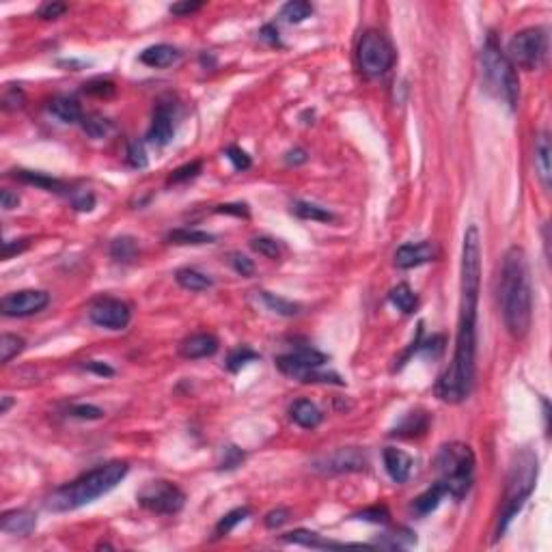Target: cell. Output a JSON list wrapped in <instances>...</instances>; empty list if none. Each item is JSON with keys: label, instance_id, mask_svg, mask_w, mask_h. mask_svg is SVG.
<instances>
[{"label": "cell", "instance_id": "f546056e", "mask_svg": "<svg viewBox=\"0 0 552 552\" xmlns=\"http://www.w3.org/2000/svg\"><path fill=\"white\" fill-rule=\"evenodd\" d=\"M16 179H22L24 183H32V186H39L48 192H61L63 183L54 177H48L44 173H35V171H16Z\"/></svg>", "mask_w": 552, "mask_h": 552}, {"label": "cell", "instance_id": "4316f807", "mask_svg": "<svg viewBox=\"0 0 552 552\" xmlns=\"http://www.w3.org/2000/svg\"><path fill=\"white\" fill-rule=\"evenodd\" d=\"M291 214H296L302 220H315V223H333L335 220L333 211H328L326 207L309 203V201H293Z\"/></svg>", "mask_w": 552, "mask_h": 552}, {"label": "cell", "instance_id": "ffe728a7", "mask_svg": "<svg viewBox=\"0 0 552 552\" xmlns=\"http://www.w3.org/2000/svg\"><path fill=\"white\" fill-rule=\"evenodd\" d=\"M37 527V516L28 509H13L7 511L3 520H0V529L11 535H28Z\"/></svg>", "mask_w": 552, "mask_h": 552}, {"label": "cell", "instance_id": "6f0895ef", "mask_svg": "<svg viewBox=\"0 0 552 552\" xmlns=\"http://www.w3.org/2000/svg\"><path fill=\"white\" fill-rule=\"evenodd\" d=\"M0 203H3V209L9 211V209H16L20 205V197L11 190H3L0 192Z\"/></svg>", "mask_w": 552, "mask_h": 552}, {"label": "cell", "instance_id": "4dcf8cb0", "mask_svg": "<svg viewBox=\"0 0 552 552\" xmlns=\"http://www.w3.org/2000/svg\"><path fill=\"white\" fill-rule=\"evenodd\" d=\"M248 516H250V509H248V507H235V509H231L227 516H223V518H220V522L216 525L214 537H225V535H229V533H231L240 522H244Z\"/></svg>", "mask_w": 552, "mask_h": 552}, {"label": "cell", "instance_id": "b9f144b4", "mask_svg": "<svg viewBox=\"0 0 552 552\" xmlns=\"http://www.w3.org/2000/svg\"><path fill=\"white\" fill-rule=\"evenodd\" d=\"M128 162L134 166V168H145L147 166V152H145V145L140 140H132L130 147H128Z\"/></svg>", "mask_w": 552, "mask_h": 552}, {"label": "cell", "instance_id": "f907efd6", "mask_svg": "<svg viewBox=\"0 0 552 552\" xmlns=\"http://www.w3.org/2000/svg\"><path fill=\"white\" fill-rule=\"evenodd\" d=\"M216 214H229L238 218H248V205L246 203H223L216 207Z\"/></svg>", "mask_w": 552, "mask_h": 552}, {"label": "cell", "instance_id": "9c48e42d", "mask_svg": "<svg viewBox=\"0 0 552 552\" xmlns=\"http://www.w3.org/2000/svg\"><path fill=\"white\" fill-rule=\"evenodd\" d=\"M136 501L142 509L152 513H162V516H173V513L181 511L183 503H186V494H183L175 484L158 479L149 482L140 488L136 494Z\"/></svg>", "mask_w": 552, "mask_h": 552}, {"label": "cell", "instance_id": "5bb4252c", "mask_svg": "<svg viewBox=\"0 0 552 552\" xmlns=\"http://www.w3.org/2000/svg\"><path fill=\"white\" fill-rule=\"evenodd\" d=\"M175 136V104L173 102H158L154 110L152 125L147 130V142L156 147H164Z\"/></svg>", "mask_w": 552, "mask_h": 552}, {"label": "cell", "instance_id": "e575fe53", "mask_svg": "<svg viewBox=\"0 0 552 552\" xmlns=\"http://www.w3.org/2000/svg\"><path fill=\"white\" fill-rule=\"evenodd\" d=\"M82 130L91 136V138H106L110 132H113V123H110L106 117L102 115H85V119L80 121Z\"/></svg>", "mask_w": 552, "mask_h": 552}, {"label": "cell", "instance_id": "e0dca14e", "mask_svg": "<svg viewBox=\"0 0 552 552\" xmlns=\"http://www.w3.org/2000/svg\"><path fill=\"white\" fill-rule=\"evenodd\" d=\"M382 458H384V468L391 479L395 484H406L410 477V470H412V458L406 451L395 449V447H386Z\"/></svg>", "mask_w": 552, "mask_h": 552}, {"label": "cell", "instance_id": "277c9868", "mask_svg": "<svg viewBox=\"0 0 552 552\" xmlns=\"http://www.w3.org/2000/svg\"><path fill=\"white\" fill-rule=\"evenodd\" d=\"M537 482V455L531 449H522L520 453L513 455L509 474H507V486L503 496V507L498 516L496 535H503L511 520L518 516L522 505L529 501V496L535 490Z\"/></svg>", "mask_w": 552, "mask_h": 552}, {"label": "cell", "instance_id": "7dc6e473", "mask_svg": "<svg viewBox=\"0 0 552 552\" xmlns=\"http://www.w3.org/2000/svg\"><path fill=\"white\" fill-rule=\"evenodd\" d=\"M71 203H73V207H76L78 211H91L93 205H95V197L89 190H78L76 195L71 197Z\"/></svg>", "mask_w": 552, "mask_h": 552}, {"label": "cell", "instance_id": "c3c4849f", "mask_svg": "<svg viewBox=\"0 0 552 552\" xmlns=\"http://www.w3.org/2000/svg\"><path fill=\"white\" fill-rule=\"evenodd\" d=\"M287 520H289V509L278 507V509H272V511L268 513L264 522H266L268 529H278V527H283Z\"/></svg>", "mask_w": 552, "mask_h": 552}, {"label": "cell", "instance_id": "8fae6325", "mask_svg": "<svg viewBox=\"0 0 552 552\" xmlns=\"http://www.w3.org/2000/svg\"><path fill=\"white\" fill-rule=\"evenodd\" d=\"M328 360L326 354H321L319 350L315 348H298L293 350L289 354H283L276 358V367L289 378H296L300 382H305V378L315 372V369H321L324 362Z\"/></svg>", "mask_w": 552, "mask_h": 552}, {"label": "cell", "instance_id": "d4e9b609", "mask_svg": "<svg viewBox=\"0 0 552 552\" xmlns=\"http://www.w3.org/2000/svg\"><path fill=\"white\" fill-rule=\"evenodd\" d=\"M445 488L440 482H436L431 488H427L423 494H419L415 501H412V511L417 513V516H427V513H431L434 509H438L440 501H443L445 496Z\"/></svg>", "mask_w": 552, "mask_h": 552}, {"label": "cell", "instance_id": "ab89813d", "mask_svg": "<svg viewBox=\"0 0 552 552\" xmlns=\"http://www.w3.org/2000/svg\"><path fill=\"white\" fill-rule=\"evenodd\" d=\"M115 82L104 80V78H95L91 82H85V93L93 95V97H113L115 95Z\"/></svg>", "mask_w": 552, "mask_h": 552}, {"label": "cell", "instance_id": "4fadbf2b", "mask_svg": "<svg viewBox=\"0 0 552 552\" xmlns=\"http://www.w3.org/2000/svg\"><path fill=\"white\" fill-rule=\"evenodd\" d=\"M364 466H367L364 453L356 447H348V449H337L333 453L315 460L311 468L321 474H343V472L364 470Z\"/></svg>", "mask_w": 552, "mask_h": 552}, {"label": "cell", "instance_id": "8992f818", "mask_svg": "<svg viewBox=\"0 0 552 552\" xmlns=\"http://www.w3.org/2000/svg\"><path fill=\"white\" fill-rule=\"evenodd\" d=\"M438 482L443 484L445 492L453 498H464L472 486L474 472V453L464 443H449L440 447L436 455Z\"/></svg>", "mask_w": 552, "mask_h": 552}, {"label": "cell", "instance_id": "f5cc1de1", "mask_svg": "<svg viewBox=\"0 0 552 552\" xmlns=\"http://www.w3.org/2000/svg\"><path fill=\"white\" fill-rule=\"evenodd\" d=\"M26 248H28V240H7V242H3V257L5 259H11L16 252H22Z\"/></svg>", "mask_w": 552, "mask_h": 552}, {"label": "cell", "instance_id": "9f6ffc18", "mask_svg": "<svg viewBox=\"0 0 552 552\" xmlns=\"http://www.w3.org/2000/svg\"><path fill=\"white\" fill-rule=\"evenodd\" d=\"M22 104H24V93H22V89H11V91H7V95H5V106L7 108H22Z\"/></svg>", "mask_w": 552, "mask_h": 552}, {"label": "cell", "instance_id": "8d00e7d4", "mask_svg": "<svg viewBox=\"0 0 552 552\" xmlns=\"http://www.w3.org/2000/svg\"><path fill=\"white\" fill-rule=\"evenodd\" d=\"M201 168H203V162L201 160H195V162H188V164H183V166H179V168H175L171 175H168V179H166V183L168 186H175V183H183V181H190V179H195L199 173H201Z\"/></svg>", "mask_w": 552, "mask_h": 552}, {"label": "cell", "instance_id": "ee69618b", "mask_svg": "<svg viewBox=\"0 0 552 552\" xmlns=\"http://www.w3.org/2000/svg\"><path fill=\"white\" fill-rule=\"evenodd\" d=\"M244 462V451L238 447H225L223 462H220V470H233Z\"/></svg>", "mask_w": 552, "mask_h": 552}, {"label": "cell", "instance_id": "603a6c76", "mask_svg": "<svg viewBox=\"0 0 552 552\" xmlns=\"http://www.w3.org/2000/svg\"><path fill=\"white\" fill-rule=\"evenodd\" d=\"M550 136L548 132H541L535 140V168H537V175L544 183V188L548 190L550 188V179H552V168H550Z\"/></svg>", "mask_w": 552, "mask_h": 552}, {"label": "cell", "instance_id": "d6a6232c", "mask_svg": "<svg viewBox=\"0 0 552 552\" xmlns=\"http://www.w3.org/2000/svg\"><path fill=\"white\" fill-rule=\"evenodd\" d=\"M311 16H313V5L305 3V0H291V3H287L281 9V18L289 24H300Z\"/></svg>", "mask_w": 552, "mask_h": 552}, {"label": "cell", "instance_id": "d590c367", "mask_svg": "<svg viewBox=\"0 0 552 552\" xmlns=\"http://www.w3.org/2000/svg\"><path fill=\"white\" fill-rule=\"evenodd\" d=\"M24 339L18 337V335H9L5 333L3 337H0V362H11V358H16L22 350H24Z\"/></svg>", "mask_w": 552, "mask_h": 552}, {"label": "cell", "instance_id": "484cf974", "mask_svg": "<svg viewBox=\"0 0 552 552\" xmlns=\"http://www.w3.org/2000/svg\"><path fill=\"white\" fill-rule=\"evenodd\" d=\"M175 281L179 283V287L188 289V291H205V289H209L214 285V281L207 274H203V272H199L195 268L177 270L175 272Z\"/></svg>", "mask_w": 552, "mask_h": 552}, {"label": "cell", "instance_id": "d6986e66", "mask_svg": "<svg viewBox=\"0 0 552 552\" xmlns=\"http://www.w3.org/2000/svg\"><path fill=\"white\" fill-rule=\"evenodd\" d=\"M179 56H181V52L175 46L156 44L140 52V63L147 67H154V69H164V67H171L173 63H177Z\"/></svg>", "mask_w": 552, "mask_h": 552}, {"label": "cell", "instance_id": "db71d44e", "mask_svg": "<svg viewBox=\"0 0 552 552\" xmlns=\"http://www.w3.org/2000/svg\"><path fill=\"white\" fill-rule=\"evenodd\" d=\"M85 367H87L89 372H93V374H97V376H106V378L115 374V369H113V367H108V364H106V362H102V360H89Z\"/></svg>", "mask_w": 552, "mask_h": 552}, {"label": "cell", "instance_id": "7c38bea8", "mask_svg": "<svg viewBox=\"0 0 552 552\" xmlns=\"http://www.w3.org/2000/svg\"><path fill=\"white\" fill-rule=\"evenodd\" d=\"M48 302H50L48 291L22 289V291L7 293V296L0 300V311L7 317H28V315L44 311L48 307Z\"/></svg>", "mask_w": 552, "mask_h": 552}, {"label": "cell", "instance_id": "ac0fdd59", "mask_svg": "<svg viewBox=\"0 0 552 552\" xmlns=\"http://www.w3.org/2000/svg\"><path fill=\"white\" fill-rule=\"evenodd\" d=\"M216 352H218V339L209 333L192 335L188 339H183L181 345H179V354L188 360L207 358V356H214Z\"/></svg>", "mask_w": 552, "mask_h": 552}, {"label": "cell", "instance_id": "52a82bcc", "mask_svg": "<svg viewBox=\"0 0 552 552\" xmlns=\"http://www.w3.org/2000/svg\"><path fill=\"white\" fill-rule=\"evenodd\" d=\"M358 67L367 78H380L393 67L395 50L380 30H367L358 42Z\"/></svg>", "mask_w": 552, "mask_h": 552}, {"label": "cell", "instance_id": "11a10c76", "mask_svg": "<svg viewBox=\"0 0 552 552\" xmlns=\"http://www.w3.org/2000/svg\"><path fill=\"white\" fill-rule=\"evenodd\" d=\"M307 160H309V156H307V152H305V149H300V147H296V149L287 152V156H285V162H287L289 166H298V164H305Z\"/></svg>", "mask_w": 552, "mask_h": 552}, {"label": "cell", "instance_id": "5b68a950", "mask_svg": "<svg viewBox=\"0 0 552 552\" xmlns=\"http://www.w3.org/2000/svg\"><path fill=\"white\" fill-rule=\"evenodd\" d=\"M482 76H484V87L490 95L507 104L511 110L518 106L520 82H518L516 67L511 65L507 54L501 50L494 35L488 37L482 50Z\"/></svg>", "mask_w": 552, "mask_h": 552}, {"label": "cell", "instance_id": "60d3db41", "mask_svg": "<svg viewBox=\"0 0 552 552\" xmlns=\"http://www.w3.org/2000/svg\"><path fill=\"white\" fill-rule=\"evenodd\" d=\"M69 417L82 419V421H97L104 417V410L97 406H91V403H76V406L69 408Z\"/></svg>", "mask_w": 552, "mask_h": 552}, {"label": "cell", "instance_id": "6da1fadb", "mask_svg": "<svg viewBox=\"0 0 552 552\" xmlns=\"http://www.w3.org/2000/svg\"><path fill=\"white\" fill-rule=\"evenodd\" d=\"M479 283H482V238H479V229L470 225L464 233V246H462V300H460L455 352L449 369L440 376L436 384V397L447 403L464 401L474 384Z\"/></svg>", "mask_w": 552, "mask_h": 552}, {"label": "cell", "instance_id": "3957f363", "mask_svg": "<svg viewBox=\"0 0 552 552\" xmlns=\"http://www.w3.org/2000/svg\"><path fill=\"white\" fill-rule=\"evenodd\" d=\"M128 474V464L125 462H108L102 464L89 472H85L78 479H73L71 484L59 488L52 492L48 507L52 511H73L80 509L99 496L108 494L110 490H115L123 477Z\"/></svg>", "mask_w": 552, "mask_h": 552}, {"label": "cell", "instance_id": "bcb514c9", "mask_svg": "<svg viewBox=\"0 0 552 552\" xmlns=\"http://www.w3.org/2000/svg\"><path fill=\"white\" fill-rule=\"evenodd\" d=\"M231 266H233V270H235L238 274H242V276H250V274L254 272L252 259H248V257L242 254V252H231Z\"/></svg>", "mask_w": 552, "mask_h": 552}, {"label": "cell", "instance_id": "83f0119b", "mask_svg": "<svg viewBox=\"0 0 552 552\" xmlns=\"http://www.w3.org/2000/svg\"><path fill=\"white\" fill-rule=\"evenodd\" d=\"M166 240L171 244H179V246H201V244H211L214 235L207 231H199V229H175L166 235Z\"/></svg>", "mask_w": 552, "mask_h": 552}, {"label": "cell", "instance_id": "681fc988", "mask_svg": "<svg viewBox=\"0 0 552 552\" xmlns=\"http://www.w3.org/2000/svg\"><path fill=\"white\" fill-rule=\"evenodd\" d=\"M203 9V3H195V0H183V3H175L168 7V11L173 16H190Z\"/></svg>", "mask_w": 552, "mask_h": 552}, {"label": "cell", "instance_id": "44dd1931", "mask_svg": "<svg viewBox=\"0 0 552 552\" xmlns=\"http://www.w3.org/2000/svg\"><path fill=\"white\" fill-rule=\"evenodd\" d=\"M289 417H291L293 423L300 425V427H305V429H315V427L321 423V419H324L321 410L315 406L311 399H298V401H293L291 406H289Z\"/></svg>", "mask_w": 552, "mask_h": 552}, {"label": "cell", "instance_id": "74e56055", "mask_svg": "<svg viewBox=\"0 0 552 552\" xmlns=\"http://www.w3.org/2000/svg\"><path fill=\"white\" fill-rule=\"evenodd\" d=\"M250 248L254 252H259L264 257H268V259H278L281 257V244L268 235H259V238H252L250 240Z\"/></svg>", "mask_w": 552, "mask_h": 552}, {"label": "cell", "instance_id": "836d02e7", "mask_svg": "<svg viewBox=\"0 0 552 552\" xmlns=\"http://www.w3.org/2000/svg\"><path fill=\"white\" fill-rule=\"evenodd\" d=\"M136 252H138L136 242H134V238H128V235L117 238L113 244H110V257H113L115 262H123V264H128V262L134 259Z\"/></svg>", "mask_w": 552, "mask_h": 552}, {"label": "cell", "instance_id": "680465c9", "mask_svg": "<svg viewBox=\"0 0 552 552\" xmlns=\"http://www.w3.org/2000/svg\"><path fill=\"white\" fill-rule=\"evenodd\" d=\"M259 35H262V39H266L268 44H272V46H281V42H278V30H276V26H272V24H266L262 30H259Z\"/></svg>", "mask_w": 552, "mask_h": 552}, {"label": "cell", "instance_id": "91938a15", "mask_svg": "<svg viewBox=\"0 0 552 552\" xmlns=\"http://www.w3.org/2000/svg\"><path fill=\"white\" fill-rule=\"evenodd\" d=\"M11 403H13V399H11L9 395H5V397H3V403H0V415H7L9 408H11Z\"/></svg>", "mask_w": 552, "mask_h": 552}, {"label": "cell", "instance_id": "7bdbcfd3", "mask_svg": "<svg viewBox=\"0 0 552 552\" xmlns=\"http://www.w3.org/2000/svg\"><path fill=\"white\" fill-rule=\"evenodd\" d=\"M225 156H227V160L233 164L235 171H246V168H250V164H252V162H250V156H248L244 149H240V147H235V145L227 147Z\"/></svg>", "mask_w": 552, "mask_h": 552}, {"label": "cell", "instance_id": "816d5d0a", "mask_svg": "<svg viewBox=\"0 0 552 552\" xmlns=\"http://www.w3.org/2000/svg\"><path fill=\"white\" fill-rule=\"evenodd\" d=\"M65 11H67V5H65V3H46V5H42V9H39V18H44V20H56V18H61Z\"/></svg>", "mask_w": 552, "mask_h": 552}, {"label": "cell", "instance_id": "f35d334b", "mask_svg": "<svg viewBox=\"0 0 552 552\" xmlns=\"http://www.w3.org/2000/svg\"><path fill=\"white\" fill-rule=\"evenodd\" d=\"M254 358H259V354L252 352V350L246 348V345H240V348H235V350L229 354V358H227V369L235 374V372L242 369L246 362H250V360H254Z\"/></svg>", "mask_w": 552, "mask_h": 552}, {"label": "cell", "instance_id": "7a4b0ae2", "mask_svg": "<svg viewBox=\"0 0 552 552\" xmlns=\"http://www.w3.org/2000/svg\"><path fill=\"white\" fill-rule=\"evenodd\" d=\"M498 302L505 326L511 337L522 339L533 317V296L527 254L520 246H511L503 257L501 281H498Z\"/></svg>", "mask_w": 552, "mask_h": 552}, {"label": "cell", "instance_id": "2e32d148", "mask_svg": "<svg viewBox=\"0 0 552 552\" xmlns=\"http://www.w3.org/2000/svg\"><path fill=\"white\" fill-rule=\"evenodd\" d=\"M283 541L287 544H298L305 548H315V550H326V548H372L367 544H341V541H333V539H324L321 535L307 531V529H296V531H289L287 535H283Z\"/></svg>", "mask_w": 552, "mask_h": 552}, {"label": "cell", "instance_id": "7402d4cb", "mask_svg": "<svg viewBox=\"0 0 552 552\" xmlns=\"http://www.w3.org/2000/svg\"><path fill=\"white\" fill-rule=\"evenodd\" d=\"M50 113L61 119L63 123H80L85 119V113L82 108L78 104V99L73 97H67V95H61V97H54L48 106Z\"/></svg>", "mask_w": 552, "mask_h": 552}, {"label": "cell", "instance_id": "cb8c5ba5", "mask_svg": "<svg viewBox=\"0 0 552 552\" xmlns=\"http://www.w3.org/2000/svg\"><path fill=\"white\" fill-rule=\"evenodd\" d=\"M388 298H391L393 307H397L403 315H412L419 307V296L415 293V289L406 283H399L397 287H393Z\"/></svg>", "mask_w": 552, "mask_h": 552}, {"label": "cell", "instance_id": "1f68e13d", "mask_svg": "<svg viewBox=\"0 0 552 552\" xmlns=\"http://www.w3.org/2000/svg\"><path fill=\"white\" fill-rule=\"evenodd\" d=\"M262 300L266 302V307L276 313V315H283V317H293L300 313V305L291 302V300H285L281 296H274V293L270 291H262Z\"/></svg>", "mask_w": 552, "mask_h": 552}, {"label": "cell", "instance_id": "f1b7e54d", "mask_svg": "<svg viewBox=\"0 0 552 552\" xmlns=\"http://www.w3.org/2000/svg\"><path fill=\"white\" fill-rule=\"evenodd\" d=\"M427 425H429L427 415H423V412H410L406 419H403V421L395 427L393 436H403V438L421 436V434H425Z\"/></svg>", "mask_w": 552, "mask_h": 552}, {"label": "cell", "instance_id": "9a60e30c", "mask_svg": "<svg viewBox=\"0 0 552 552\" xmlns=\"http://www.w3.org/2000/svg\"><path fill=\"white\" fill-rule=\"evenodd\" d=\"M436 257V248L431 242H417V244H403L395 250V266L401 270H410L417 266H423Z\"/></svg>", "mask_w": 552, "mask_h": 552}, {"label": "cell", "instance_id": "30bf717a", "mask_svg": "<svg viewBox=\"0 0 552 552\" xmlns=\"http://www.w3.org/2000/svg\"><path fill=\"white\" fill-rule=\"evenodd\" d=\"M89 319L106 330H123L128 328L130 319H132V311L130 307L119 300V298H110V296H102L97 300L91 302L89 307Z\"/></svg>", "mask_w": 552, "mask_h": 552}, {"label": "cell", "instance_id": "ba28073f", "mask_svg": "<svg viewBox=\"0 0 552 552\" xmlns=\"http://www.w3.org/2000/svg\"><path fill=\"white\" fill-rule=\"evenodd\" d=\"M546 56H548V35L544 28L531 26L511 37L507 59L511 61L513 67L539 69Z\"/></svg>", "mask_w": 552, "mask_h": 552}, {"label": "cell", "instance_id": "f6af8a7d", "mask_svg": "<svg viewBox=\"0 0 552 552\" xmlns=\"http://www.w3.org/2000/svg\"><path fill=\"white\" fill-rule=\"evenodd\" d=\"M356 518L367 520V522H376V525H384V522H388V511H386V507H369V509H362Z\"/></svg>", "mask_w": 552, "mask_h": 552}]
</instances>
